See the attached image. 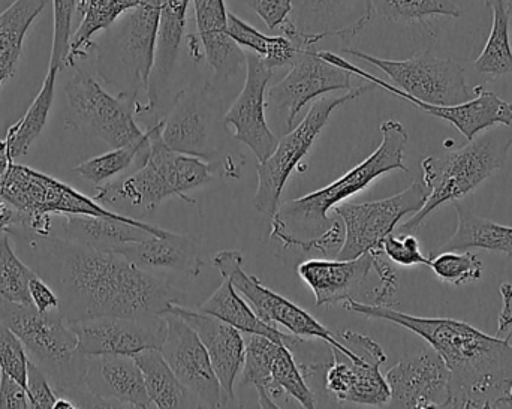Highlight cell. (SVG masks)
I'll use <instances>...</instances> for the list:
<instances>
[{
	"label": "cell",
	"mask_w": 512,
	"mask_h": 409,
	"mask_svg": "<svg viewBox=\"0 0 512 409\" xmlns=\"http://www.w3.org/2000/svg\"><path fill=\"white\" fill-rule=\"evenodd\" d=\"M53 3V45H51L50 66L62 71L66 68L69 47H71V24L77 0H51Z\"/></svg>",
	"instance_id": "43"
},
{
	"label": "cell",
	"mask_w": 512,
	"mask_h": 409,
	"mask_svg": "<svg viewBox=\"0 0 512 409\" xmlns=\"http://www.w3.org/2000/svg\"><path fill=\"white\" fill-rule=\"evenodd\" d=\"M511 149L512 125H496L460 149L444 155L427 156L421 162L423 183L427 189L426 203L409 221L397 225V231L415 233L430 213L468 197L504 167Z\"/></svg>",
	"instance_id": "5"
},
{
	"label": "cell",
	"mask_w": 512,
	"mask_h": 409,
	"mask_svg": "<svg viewBox=\"0 0 512 409\" xmlns=\"http://www.w3.org/2000/svg\"><path fill=\"white\" fill-rule=\"evenodd\" d=\"M343 308L390 321L423 338L450 371L445 408H512V335L490 336L465 321L403 314L388 306L346 300Z\"/></svg>",
	"instance_id": "2"
},
{
	"label": "cell",
	"mask_w": 512,
	"mask_h": 409,
	"mask_svg": "<svg viewBox=\"0 0 512 409\" xmlns=\"http://www.w3.org/2000/svg\"><path fill=\"white\" fill-rule=\"evenodd\" d=\"M381 134L378 149L357 167L319 191L280 204L271 216V239L283 249L300 248L301 243L321 236L331 227L334 219L328 218V212L334 206L364 191L390 171H408L405 149L409 137L405 126L397 120H385L381 123Z\"/></svg>",
	"instance_id": "3"
},
{
	"label": "cell",
	"mask_w": 512,
	"mask_h": 409,
	"mask_svg": "<svg viewBox=\"0 0 512 409\" xmlns=\"http://www.w3.org/2000/svg\"><path fill=\"white\" fill-rule=\"evenodd\" d=\"M342 51L381 69L394 86L426 104L456 105L475 96V89H471L466 81L465 68L454 59L420 53L406 60H391L355 48H343Z\"/></svg>",
	"instance_id": "12"
},
{
	"label": "cell",
	"mask_w": 512,
	"mask_h": 409,
	"mask_svg": "<svg viewBox=\"0 0 512 409\" xmlns=\"http://www.w3.org/2000/svg\"><path fill=\"white\" fill-rule=\"evenodd\" d=\"M271 395L274 401L280 396H289L303 408L318 407L315 392L306 383L301 366L295 362L294 353L288 345H280L271 366Z\"/></svg>",
	"instance_id": "40"
},
{
	"label": "cell",
	"mask_w": 512,
	"mask_h": 409,
	"mask_svg": "<svg viewBox=\"0 0 512 409\" xmlns=\"http://www.w3.org/2000/svg\"><path fill=\"white\" fill-rule=\"evenodd\" d=\"M200 311L213 315L225 323L236 327L243 335H261L277 344L288 345L294 350L304 339L294 335H286L276 327L270 326L255 314L252 306L246 302L245 297L233 287L228 279L224 278L221 287L201 305Z\"/></svg>",
	"instance_id": "29"
},
{
	"label": "cell",
	"mask_w": 512,
	"mask_h": 409,
	"mask_svg": "<svg viewBox=\"0 0 512 409\" xmlns=\"http://www.w3.org/2000/svg\"><path fill=\"white\" fill-rule=\"evenodd\" d=\"M62 221V234L57 236L101 251L119 252L129 243L140 242L150 236H165L164 228L156 227L141 219H117L107 216L69 215L59 216Z\"/></svg>",
	"instance_id": "27"
},
{
	"label": "cell",
	"mask_w": 512,
	"mask_h": 409,
	"mask_svg": "<svg viewBox=\"0 0 512 409\" xmlns=\"http://www.w3.org/2000/svg\"><path fill=\"white\" fill-rule=\"evenodd\" d=\"M197 33L186 38L194 62L207 60L218 80L236 77L246 68V51L228 33L225 0H194Z\"/></svg>",
	"instance_id": "23"
},
{
	"label": "cell",
	"mask_w": 512,
	"mask_h": 409,
	"mask_svg": "<svg viewBox=\"0 0 512 409\" xmlns=\"http://www.w3.org/2000/svg\"><path fill=\"white\" fill-rule=\"evenodd\" d=\"M27 398H29L30 408L53 409L56 404V390L51 386L47 375L42 372L35 363L30 362L27 366Z\"/></svg>",
	"instance_id": "48"
},
{
	"label": "cell",
	"mask_w": 512,
	"mask_h": 409,
	"mask_svg": "<svg viewBox=\"0 0 512 409\" xmlns=\"http://www.w3.org/2000/svg\"><path fill=\"white\" fill-rule=\"evenodd\" d=\"M507 3H508V11H510L511 26H512V0H507Z\"/></svg>",
	"instance_id": "54"
},
{
	"label": "cell",
	"mask_w": 512,
	"mask_h": 409,
	"mask_svg": "<svg viewBox=\"0 0 512 409\" xmlns=\"http://www.w3.org/2000/svg\"><path fill=\"white\" fill-rule=\"evenodd\" d=\"M0 408H30L27 390L3 371H0Z\"/></svg>",
	"instance_id": "49"
},
{
	"label": "cell",
	"mask_w": 512,
	"mask_h": 409,
	"mask_svg": "<svg viewBox=\"0 0 512 409\" xmlns=\"http://www.w3.org/2000/svg\"><path fill=\"white\" fill-rule=\"evenodd\" d=\"M84 356L134 357L146 350H159L167 332L164 315L159 317H101L69 323Z\"/></svg>",
	"instance_id": "19"
},
{
	"label": "cell",
	"mask_w": 512,
	"mask_h": 409,
	"mask_svg": "<svg viewBox=\"0 0 512 409\" xmlns=\"http://www.w3.org/2000/svg\"><path fill=\"white\" fill-rule=\"evenodd\" d=\"M20 222V212L0 197V231H8L11 228L18 227Z\"/></svg>",
	"instance_id": "52"
},
{
	"label": "cell",
	"mask_w": 512,
	"mask_h": 409,
	"mask_svg": "<svg viewBox=\"0 0 512 409\" xmlns=\"http://www.w3.org/2000/svg\"><path fill=\"white\" fill-rule=\"evenodd\" d=\"M48 0H14L0 12V87L14 77L24 38Z\"/></svg>",
	"instance_id": "33"
},
{
	"label": "cell",
	"mask_w": 512,
	"mask_h": 409,
	"mask_svg": "<svg viewBox=\"0 0 512 409\" xmlns=\"http://www.w3.org/2000/svg\"><path fill=\"white\" fill-rule=\"evenodd\" d=\"M167 332L161 351L198 408H221V384L209 353L195 330L179 315L165 312Z\"/></svg>",
	"instance_id": "17"
},
{
	"label": "cell",
	"mask_w": 512,
	"mask_h": 409,
	"mask_svg": "<svg viewBox=\"0 0 512 409\" xmlns=\"http://www.w3.org/2000/svg\"><path fill=\"white\" fill-rule=\"evenodd\" d=\"M140 366L150 401L155 408H198L188 390L159 350H146L134 356Z\"/></svg>",
	"instance_id": "34"
},
{
	"label": "cell",
	"mask_w": 512,
	"mask_h": 409,
	"mask_svg": "<svg viewBox=\"0 0 512 409\" xmlns=\"http://www.w3.org/2000/svg\"><path fill=\"white\" fill-rule=\"evenodd\" d=\"M11 240L8 231H0V296L29 305V284L36 273L15 254Z\"/></svg>",
	"instance_id": "41"
},
{
	"label": "cell",
	"mask_w": 512,
	"mask_h": 409,
	"mask_svg": "<svg viewBox=\"0 0 512 409\" xmlns=\"http://www.w3.org/2000/svg\"><path fill=\"white\" fill-rule=\"evenodd\" d=\"M351 72L330 62L316 47L301 48L288 74L267 89V108L285 119L291 131L304 107L315 99L339 90H351Z\"/></svg>",
	"instance_id": "15"
},
{
	"label": "cell",
	"mask_w": 512,
	"mask_h": 409,
	"mask_svg": "<svg viewBox=\"0 0 512 409\" xmlns=\"http://www.w3.org/2000/svg\"><path fill=\"white\" fill-rule=\"evenodd\" d=\"M0 197L20 212L21 222L15 230L48 236L53 231L54 216L92 215L128 219L131 216L102 206L95 198L72 188L26 165L9 161L0 180ZM11 228V230H14ZM9 231V230H8Z\"/></svg>",
	"instance_id": "8"
},
{
	"label": "cell",
	"mask_w": 512,
	"mask_h": 409,
	"mask_svg": "<svg viewBox=\"0 0 512 409\" xmlns=\"http://www.w3.org/2000/svg\"><path fill=\"white\" fill-rule=\"evenodd\" d=\"M373 254V270L378 275V287L373 290V303L375 306H388L393 308L394 297H396L397 288H399V273L390 260L385 257L381 249H375Z\"/></svg>",
	"instance_id": "46"
},
{
	"label": "cell",
	"mask_w": 512,
	"mask_h": 409,
	"mask_svg": "<svg viewBox=\"0 0 512 409\" xmlns=\"http://www.w3.org/2000/svg\"><path fill=\"white\" fill-rule=\"evenodd\" d=\"M86 386L110 408H155L134 357H87Z\"/></svg>",
	"instance_id": "25"
},
{
	"label": "cell",
	"mask_w": 512,
	"mask_h": 409,
	"mask_svg": "<svg viewBox=\"0 0 512 409\" xmlns=\"http://www.w3.org/2000/svg\"><path fill=\"white\" fill-rule=\"evenodd\" d=\"M373 270V254L352 260H309L298 266L301 281L312 290L316 306L337 305L354 299L355 291L366 284Z\"/></svg>",
	"instance_id": "26"
},
{
	"label": "cell",
	"mask_w": 512,
	"mask_h": 409,
	"mask_svg": "<svg viewBox=\"0 0 512 409\" xmlns=\"http://www.w3.org/2000/svg\"><path fill=\"white\" fill-rule=\"evenodd\" d=\"M8 233L23 243L30 269L56 291L60 314L68 323L101 317H159L173 303L183 305L185 294L179 288L122 254L57 234Z\"/></svg>",
	"instance_id": "1"
},
{
	"label": "cell",
	"mask_w": 512,
	"mask_h": 409,
	"mask_svg": "<svg viewBox=\"0 0 512 409\" xmlns=\"http://www.w3.org/2000/svg\"><path fill=\"white\" fill-rule=\"evenodd\" d=\"M373 89H376L375 84L367 81L363 86L352 87L345 95L328 93L312 102L304 119L279 140L276 149L267 159L259 162L256 168L258 188L254 198L256 212L267 216L274 215L289 176L312 149L334 110L372 92Z\"/></svg>",
	"instance_id": "10"
},
{
	"label": "cell",
	"mask_w": 512,
	"mask_h": 409,
	"mask_svg": "<svg viewBox=\"0 0 512 409\" xmlns=\"http://www.w3.org/2000/svg\"><path fill=\"white\" fill-rule=\"evenodd\" d=\"M245 363L242 381L246 386L255 387L261 408H279L271 395V366L280 345L261 335H246Z\"/></svg>",
	"instance_id": "38"
},
{
	"label": "cell",
	"mask_w": 512,
	"mask_h": 409,
	"mask_svg": "<svg viewBox=\"0 0 512 409\" xmlns=\"http://www.w3.org/2000/svg\"><path fill=\"white\" fill-rule=\"evenodd\" d=\"M216 105L210 86L188 87L177 92L162 119L161 137L171 150L209 159L219 152Z\"/></svg>",
	"instance_id": "18"
},
{
	"label": "cell",
	"mask_w": 512,
	"mask_h": 409,
	"mask_svg": "<svg viewBox=\"0 0 512 409\" xmlns=\"http://www.w3.org/2000/svg\"><path fill=\"white\" fill-rule=\"evenodd\" d=\"M245 2L264 21L270 32L282 35L291 23L294 0H245Z\"/></svg>",
	"instance_id": "47"
},
{
	"label": "cell",
	"mask_w": 512,
	"mask_h": 409,
	"mask_svg": "<svg viewBox=\"0 0 512 409\" xmlns=\"http://www.w3.org/2000/svg\"><path fill=\"white\" fill-rule=\"evenodd\" d=\"M0 323L21 339L30 362L47 375L57 396L71 399L77 408H110L87 389V356L59 309L39 314L32 303L9 302L0 296Z\"/></svg>",
	"instance_id": "4"
},
{
	"label": "cell",
	"mask_w": 512,
	"mask_h": 409,
	"mask_svg": "<svg viewBox=\"0 0 512 409\" xmlns=\"http://www.w3.org/2000/svg\"><path fill=\"white\" fill-rule=\"evenodd\" d=\"M322 56L336 65L342 66L346 71L351 72L352 75L363 78L369 83L375 84L379 89L387 90L393 95L399 96L400 99L411 102L415 107L420 108L424 113L430 116L438 117V119L445 120L456 126L457 131L466 137V140L471 141L477 137L481 132L486 129L493 128L496 125H512V104L499 98L496 93L489 92L483 86L474 87L475 96L469 101L462 102L456 105H432L426 102L418 101L414 96L406 95L403 90L394 84H388L387 81L369 74L364 69L358 68L354 63L340 57L339 54L333 51H321Z\"/></svg>",
	"instance_id": "16"
},
{
	"label": "cell",
	"mask_w": 512,
	"mask_h": 409,
	"mask_svg": "<svg viewBox=\"0 0 512 409\" xmlns=\"http://www.w3.org/2000/svg\"><path fill=\"white\" fill-rule=\"evenodd\" d=\"M149 146V134L146 131V137L143 140L135 141L128 146L116 147L104 155L87 159L72 168V171L99 188L122 177V174L126 173L132 165L137 164L140 168L146 161Z\"/></svg>",
	"instance_id": "37"
},
{
	"label": "cell",
	"mask_w": 512,
	"mask_h": 409,
	"mask_svg": "<svg viewBox=\"0 0 512 409\" xmlns=\"http://www.w3.org/2000/svg\"><path fill=\"white\" fill-rule=\"evenodd\" d=\"M424 183L414 182L394 197L370 203H340L333 207L345 228L342 248L336 252L339 260H352L367 252L381 249L382 240L394 233L406 215H415L426 203Z\"/></svg>",
	"instance_id": "13"
},
{
	"label": "cell",
	"mask_w": 512,
	"mask_h": 409,
	"mask_svg": "<svg viewBox=\"0 0 512 409\" xmlns=\"http://www.w3.org/2000/svg\"><path fill=\"white\" fill-rule=\"evenodd\" d=\"M65 86L66 125L116 147L143 140L135 99L110 93L89 71L74 66Z\"/></svg>",
	"instance_id": "9"
},
{
	"label": "cell",
	"mask_w": 512,
	"mask_h": 409,
	"mask_svg": "<svg viewBox=\"0 0 512 409\" xmlns=\"http://www.w3.org/2000/svg\"><path fill=\"white\" fill-rule=\"evenodd\" d=\"M453 206L457 212V230L438 252L478 249L512 258V227L478 216L462 200L454 201Z\"/></svg>",
	"instance_id": "30"
},
{
	"label": "cell",
	"mask_w": 512,
	"mask_h": 409,
	"mask_svg": "<svg viewBox=\"0 0 512 409\" xmlns=\"http://www.w3.org/2000/svg\"><path fill=\"white\" fill-rule=\"evenodd\" d=\"M29 294L30 302L39 314H47V312L59 309V297H57L56 291L41 276H33L29 284Z\"/></svg>",
	"instance_id": "50"
},
{
	"label": "cell",
	"mask_w": 512,
	"mask_h": 409,
	"mask_svg": "<svg viewBox=\"0 0 512 409\" xmlns=\"http://www.w3.org/2000/svg\"><path fill=\"white\" fill-rule=\"evenodd\" d=\"M391 398L388 408H445L450 398V371L430 347L403 357L385 375Z\"/></svg>",
	"instance_id": "21"
},
{
	"label": "cell",
	"mask_w": 512,
	"mask_h": 409,
	"mask_svg": "<svg viewBox=\"0 0 512 409\" xmlns=\"http://www.w3.org/2000/svg\"><path fill=\"white\" fill-rule=\"evenodd\" d=\"M501 296L504 300L502 306L501 317H499V327L496 336L504 338V333L511 332L512 329V285L510 282H505L501 285Z\"/></svg>",
	"instance_id": "51"
},
{
	"label": "cell",
	"mask_w": 512,
	"mask_h": 409,
	"mask_svg": "<svg viewBox=\"0 0 512 409\" xmlns=\"http://www.w3.org/2000/svg\"><path fill=\"white\" fill-rule=\"evenodd\" d=\"M164 2L141 0L93 42L96 75L116 95L138 101L147 93Z\"/></svg>",
	"instance_id": "7"
},
{
	"label": "cell",
	"mask_w": 512,
	"mask_h": 409,
	"mask_svg": "<svg viewBox=\"0 0 512 409\" xmlns=\"http://www.w3.org/2000/svg\"><path fill=\"white\" fill-rule=\"evenodd\" d=\"M140 3L141 0H77L75 14L80 17V24L71 38L66 68H74L78 59H86L92 53L96 36Z\"/></svg>",
	"instance_id": "31"
},
{
	"label": "cell",
	"mask_w": 512,
	"mask_h": 409,
	"mask_svg": "<svg viewBox=\"0 0 512 409\" xmlns=\"http://www.w3.org/2000/svg\"><path fill=\"white\" fill-rule=\"evenodd\" d=\"M245 257L240 251H219L213 257V264L221 273L222 278L228 279L233 287L245 297L246 302L252 306L255 314L270 326H282L289 330L291 335L301 339H321L328 347L337 348L354 362L363 359V351L357 347H346L337 339L336 333L322 326L309 312L295 305L292 300L274 293L270 288L249 275L243 269Z\"/></svg>",
	"instance_id": "11"
},
{
	"label": "cell",
	"mask_w": 512,
	"mask_h": 409,
	"mask_svg": "<svg viewBox=\"0 0 512 409\" xmlns=\"http://www.w3.org/2000/svg\"><path fill=\"white\" fill-rule=\"evenodd\" d=\"M382 252L385 257L397 266H429L430 258L421 251L420 240L414 233H391L382 240Z\"/></svg>",
	"instance_id": "45"
},
{
	"label": "cell",
	"mask_w": 512,
	"mask_h": 409,
	"mask_svg": "<svg viewBox=\"0 0 512 409\" xmlns=\"http://www.w3.org/2000/svg\"><path fill=\"white\" fill-rule=\"evenodd\" d=\"M161 129L162 119L146 129L150 141L146 161L135 173L96 188L93 198L98 203L105 207L128 204L134 209L143 207L146 212H152L170 197L197 203L188 197V192L213 179L209 165L203 159L171 150L162 140Z\"/></svg>",
	"instance_id": "6"
},
{
	"label": "cell",
	"mask_w": 512,
	"mask_h": 409,
	"mask_svg": "<svg viewBox=\"0 0 512 409\" xmlns=\"http://www.w3.org/2000/svg\"><path fill=\"white\" fill-rule=\"evenodd\" d=\"M436 278L444 284L460 285L474 284L483 278V261L471 251L439 252L435 258H430L429 266Z\"/></svg>",
	"instance_id": "42"
},
{
	"label": "cell",
	"mask_w": 512,
	"mask_h": 409,
	"mask_svg": "<svg viewBox=\"0 0 512 409\" xmlns=\"http://www.w3.org/2000/svg\"><path fill=\"white\" fill-rule=\"evenodd\" d=\"M228 33L243 50L256 54L273 71L291 66L301 50L288 36L265 35L233 12H228Z\"/></svg>",
	"instance_id": "35"
},
{
	"label": "cell",
	"mask_w": 512,
	"mask_h": 409,
	"mask_svg": "<svg viewBox=\"0 0 512 409\" xmlns=\"http://www.w3.org/2000/svg\"><path fill=\"white\" fill-rule=\"evenodd\" d=\"M369 0H294L291 41L300 48L316 47L325 39H348L372 20Z\"/></svg>",
	"instance_id": "22"
},
{
	"label": "cell",
	"mask_w": 512,
	"mask_h": 409,
	"mask_svg": "<svg viewBox=\"0 0 512 409\" xmlns=\"http://www.w3.org/2000/svg\"><path fill=\"white\" fill-rule=\"evenodd\" d=\"M345 345H355L363 351L360 362L346 357L337 348H331L333 363L325 369V390L339 402L364 405V407H388L391 393L381 366L387 362V354L378 342L361 333L346 332L336 335Z\"/></svg>",
	"instance_id": "14"
},
{
	"label": "cell",
	"mask_w": 512,
	"mask_h": 409,
	"mask_svg": "<svg viewBox=\"0 0 512 409\" xmlns=\"http://www.w3.org/2000/svg\"><path fill=\"white\" fill-rule=\"evenodd\" d=\"M273 74V69L256 54L246 51L245 84L224 116V125L234 128V140L248 146L259 162L267 159L279 143L265 116L268 83Z\"/></svg>",
	"instance_id": "20"
},
{
	"label": "cell",
	"mask_w": 512,
	"mask_h": 409,
	"mask_svg": "<svg viewBox=\"0 0 512 409\" xmlns=\"http://www.w3.org/2000/svg\"><path fill=\"white\" fill-rule=\"evenodd\" d=\"M372 11L391 23L412 26L433 17H462L454 0H369Z\"/></svg>",
	"instance_id": "39"
},
{
	"label": "cell",
	"mask_w": 512,
	"mask_h": 409,
	"mask_svg": "<svg viewBox=\"0 0 512 409\" xmlns=\"http://www.w3.org/2000/svg\"><path fill=\"white\" fill-rule=\"evenodd\" d=\"M57 74L59 71L48 68L38 95L35 96L23 117L17 120L6 131L5 138L0 140V156L6 161H17L18 158L26 155L32 144L44 131L51 107H53Z\"/></svg>",
	"instance_id": "32"
},
{
	"label": "cell",
	"mask_w": 512,
	"mask_h": 409,
	"mask_svg": "<svg viewBox=\"0 0 512 409\" xmlns=\"http://www.w3.org/2000/svg\"><path fill=\"white\" fill-rule=\"evenodd\" d=\"M29 356L21 339L5 324L0 323V371L11 375L27 390Z\"/></svg>",
	"instance_id": "44"
},
{
	"label": "cell",
	"mask_w": 512,
	"mask_h": 409,
	"mask_svg": "<svg viewBox=\"0 0 512 409\" xmlns=\"http://www.w3.org/2000/svg\"><path fill=\"white\" fill-rule=\"evenodd\" d=\"M492 11V30L486 47L474 62L475 71L492 77L512 74L511 17L507 0H486Z\"/></svg>",
	"instance_id": "36"
},
{
	"label": "cell",
	"mask_w": 512,
	"mask_h": 409,
	"mask_svg": "<svg viewBox=\"0 0 512 409\" xmlns=\"http://www.w3.org/2000/svg\"><path fill=\"white\" fill-rule=\"evenodd\" d=\"M165 312H173L183 318L203 342L221 384V408H227L234 399V384L245 363L243 333L213 315L192 311L180 303H173Z\"/></svg>",
	"instance_id": "24"
},
{
	"label": "cell",
	"mask_w": 512,
	"mask_h": 409,
	"mask_svg": "<svg viewBox=\"0 0 512 409\" xmlns=\"http://www.w3.org/2000/svg\"><path fill=\"white\" fill-rule=\"evenodd\" d=\"M75 408H77V405H75L74 402L71 401V399L62 398V396H59V398H57L56 404H54L53 409H75Z\"/></svg>",
	"instance_id": "53"
},
{
	"label": "cell",
	"mask_w": 512,
	"mask_h": 409,
	"mask_svg": "<svg viewBox=\"0 0 512 409\" xmlns=\"http://www.w3.org/2000/svg\"><path fill=\"white\" fill-rule=\"evenodd\" d=\"M117 254L149 272H180L198 276L203 270L197 240L188 234L168 231L165 236H150L140 242L123 246Z\"/></svg>",
	"instance_id": "28"
}]
</instances>
